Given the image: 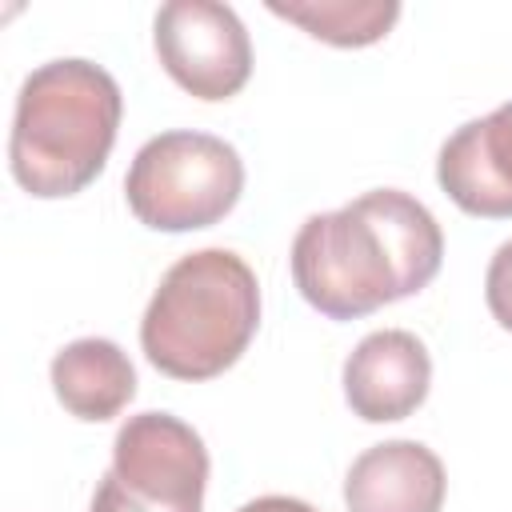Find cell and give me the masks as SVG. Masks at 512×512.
Returning a JSON list of instances; mask_svg holds the SVG:
<instances>
[{
  "instance_id": "5",
  "label": "cell",
  "mask_w": 512,
  "mask_h": 512,
  "mask_svg": "<svg viewBox=\"0 0 512 512\" xmlns=\"http://www.w3.org/2000/svg\"><path fill=\"white\" fill-rule=\"evenodd\" d=\"M164 72L196 100H228L252 76V44L240 16L212 0H172L152 20Z\"/></svg>"
},
{
  "instance_id": "6",
  "label": "cell",
  "mask_w": 512,
  "mask_h": 512,
  "mask_svg": "<svg viewBox=\"0 0 512 512\" xmlns=\"http://www.w3.org/2000/svg\"><path fill=\"white\" fill-rule=\"evenodd\" d=\"M116 484L144 504L204 512L208 448L192 424L172 412H140L112 440Z\"/></svg>"
},
{
  "instance_id": "8",
  "label": "cell",
  "mask_w": 512,
  "mask_h": 512,
  "mask_svg": "<svg viewBox=\"0 0 512 512\" xmlns=\"http://www.w3.org/2000/svg\"><path fill=\"white\" fill-rule=\"evenodd\" d=\"M436 180L448 200L468 216H512V100L480 120L460 124L444 140Z\"/></svg>"
},
{
  "instance_id": "12",
  "label": "cell",
  "mask_w": 512,
  "mask_h": 512,
  "mask_svg": "<svg viewBox=\"0 0 512 512\" xmlns=\"http://www.w3.org/2000/svg\"><path fill=\"white\" fill-rule=\"evenodd\" d=\"M484 300H488L492 320L512 332V240H504V244L496 248V256L488 260V272H484Z\"/></svg>"
},
{
  "instance_id": "3",
  "label": "cell",
  "mask_w": 512,
  "mask_h": 512,
  "mask_svg": "<svg viewBox=\"0 0 512 512\" xmlns=\"http://www.w3.org/2000/svg\"><path fill=\"white\" fill-rule=\"evenodd\" d=\"M256 328V272L228 248H200L164 272L140 320V348L172 380H212L244 356Z\"/></svg>"
},
{
  "instance_id": "4",
  "label": "cell",
  "mask_w": 512,
  "mask_h": 512,
  "mask_svg": "<svg viewBox=\"0 0 512 512\" xmlns=\"http://www.w3.org/2000/svg\"><path fill=\"white\" fill-rule=\"evenodd\" d=\"M244 192L240 152L212 132L152 136L124 176L132 216L156 232H196L224 220Z\"/></svg>"
},
{
  "instance_id": "1",
  "label": "cell",
  "mask_w": 512,
  "mask_h": 512,
  "mask_svg": "<svg viewBox=\"0 0 512 512\" xmlns=\"http://www.w3.org/2000/svg\"><path fill=\"white\" fill-rule=\"evenodd\" d=\"M444 260L436 216L400 188L316 212L292 240V280L328 320H360L432 284Z\"/></svg>"
},
{
  "instance_id": "10",
  "label": "cell",
  "mask_w": 512,
  "mask_h": 512,
  "mask_svg": "<svg viewBox=\"0 0 512 512\" xmlns=\"http://www.w3.org/2000/svg\"><path fill=\"white\" fill-rule=\"evenodd\" d=\"M52 392L76 420H112L136 396V368L120 344L84 336L52 356Z\"/></svg>"
},
{
  "instance_id": "7",
  "label": "cell",
  "mask_w": 512,
  "mask_h": 512,
  "mask_svg": "<svg viewBox=\"0 0 512 512\" xmlns=\"http://www.w3.org/2000/svg\"><path fill=\"white\" fill-rule=\"evenodd\" d=\"M432 384V360L420 336L384 328L364 336L344 360V400L368 424L412 416Z\"/></svg>"
},
{
  "instance_id": "14",
  "label": "cell",
  "mask_w": 512,
  "mask_h": 512,
  "mask_svg": "<svg viewBox=\"0 0 512 512\" xmlns=\"http://www.w3.org/2000/svg\"><path fill=\"white\" fill-rule=\"evenodd\" d=\"M240 512H316V508L304 504V500H296V496H256Z\"/></svg>"
},
{
  "instance_id": "2",
  "label": "cell",
  "mask_w": 512,
  "mask_h": 512,
  "mask_svg": "<svg viewBox=\"0 0 512 512\" xmlns=\"http://www.w3.org/2000/svg\"><path fill=\"white\" fill-rule=\"evenodd\" d=\"M124 96L112 72L92 60H48L16 96L8 164L24 192L60 200L84 192L108 164Z\"/></svg>"
},
{
  "instance_id": "11",
  "label": "cell",
  "mask_w": 512,
  "mask_h": 512,
  "mask_svg": "<svg viewBox=\"0 0 512 512\" xmlns=\"http://www.w3.org/2000/svg\"><path fill=\"white\" fill-rule=\"evenodd\" d=\"M272 16L304 28L308 36L336 44V48H364L388 36L400 16L396 0H296V4H268Z\"/></svg>"
},
{
  "instance_id": "13",
  "label": "cell",
  "mask_w": 512,
  "mask_h": 512,
  "mask_svg": "<svg viewBox=\"0 0 512 512\" xmlns=\"http://www.w3.org/2000/svg\"><path fill=\"white\" fill-rule=\"evenodd\" d=\"M92 512H184V508H156V504H144V500H136L132 492H124L112 472H104L100 484H96V492H92Z\"/></svg>"
},
{
  "instance_id": "9",
  "label": "cell",
  "mask_w": 512,
  "mask_h": 512,
  "mask_svg": "<svg viewBox=\"0 0 512 512\" xmlns=\"http://www.w3.org/2000/svg\"><path fill=\"white\" fill-rule=\"evenodd\" d=\"M448 476L420 440H384L364 448L344 476L348 512H440Z\"/></svg>"
}]
</instances>
